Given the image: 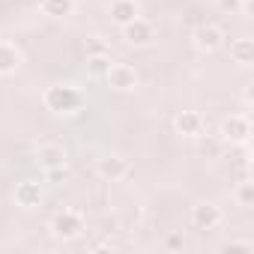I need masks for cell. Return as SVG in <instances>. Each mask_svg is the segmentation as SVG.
<instances>
[{"instance_id":"1","label":"cell","mask_w":254,"mask_h":254,"mask_svg":"<svg viewBox=\"0 0 254 254\" xmlns=\"http://www.w3.org/2000/svg\"><path fill=\"white\" fill-rule=\"evenodd\" d=\"M42 102L51 114H75L81 105H84V96L78 87H69V84H54L42 93Z\"/></svg>"},{"instance_id":"2","label":"cell","mask_w":254,"mask_h":254,"mask_svg":"<svg viewBox=\"0 0 254 254\" xmlns=\"http://www.w3.org/2000/svg\"><path fill=\"white\" fill-rule=\"evenodd\" d=\"M84 230H87V221H84V215H81L78 209H60V212L51 218V233H54L57 239H63V242L78 239Z\"/></svg>"},{"instance_id":"3","label":"cell","mask_w":254,"mask_h":254,"mask_svg":"<svg viewBox=\"0 0 254 254\" xmlns=\"http://www.w3.org/2000/svg\"><path fill=\"white\" fill-rule=\"evenodd\" d=\"M123 39H126V45H132V48H147V45L156 42V27L138 15L135 21L123 24Z\"/></svg>"},{"instance_id":"4","label":"cell","mask_w":254,"mask_h":254,"mask_svg":"<svg viewBox=\"0 0 254 254\" xmlns=\"http://www.w3.org/2000/svg\"><path fill=\"white\" fill-rule=\"evenodd\" d=\"M248 135H251V123L245 114H230L221 123V141H227V144H245Z\"/></svg>"},{"instance_id":"5","label":"cell","mask_w":254,"mask_h":254,"mask_svg":"<svg viewBox=\"0 0 254 254\" xmlns=\"http://www.w3.org/2000/svg\"><path fill=\"white\" fill-rule=\"evenodd\" d=\"M108 78V87L111 90H120V93H129L138 87V72L132 66H126V63H111V69L105 72Z\"/></svg>"},{"instance_id":"6","label":"cell","mask_w":254,"mask_h":254,"mask_svg":"<svg viewBox=\"0 0 254 254\" xmlns=\"http://www.w3.org/2000/svg\"><path fill=\"white\" fill-rule=\"evenodd\" d=\"M191 224H194L197 230H215V227L221 224V209H218L215 203L203 200V203L191 206Z\"/></svg>"},{"instance_id":"7","label":"cell","mask_w":254,"mask_h":254,"mask_svg":"<svg viewBox=\"0 0 254 254\" xmlns=\"http://www.w3.org/2000/svg\"><path fill=\"white\" fill-rule=\"evenodd\" d=\"M174 129L183 138H200L203 135V117L197 111H180L174 117Z\"/></svg>"},{"instance_id":"8","label":"cell","mask_w":254,"mask_h":254,"mask_svg":"<svg viewBox=\"0 0 254 254\" xmlns=\"http://www.w3.org/2000/svg\"><path fill=\"white\" fill-rule=\"evenodd\" d=\"M194 45L200 48V51H218L221 45H224V30L218 27V24H200L197 30H194Z\"/></svg>"},{"instance_id":"9","label":"cell","mask_w":254,"mask_h":254,"mask_svg":"<svg viewBox=\"0 0 254 254\" xmlns=\"http://www.w3.org/2000/svg\"><path fill=\"white\" fill-rule=\"evenodd\" d=\"M66 150L60 147V144H42L39 150H36V162H39V168L42 171H54V168H63L66 165Z\"/></svg>"},{"instance_id":"10","label":"cell","mask_w":254,"mask_h":254,"mask_svg":"<svg viewBox=\"0 0 254 254\" xmlns=\"http://www.w3.org/2000/svg\"><path fill=\"white\" fill-rule=\"evenodd\" d=\"M15 203H18L21 209H33V206H39V203H42V186H39L36 180H24V183H18V186H15Z\"/></svg>"},{"instance_id":"11","label":"cell","mask_w":254,"mask_h":254,"mask_svg":"<svg viewBox=\"0 0 254 254\" xmlns=\"http://www.w3.org/2000/svg\"><path fill=\"white\" fill-rule=\"evenodd\" d=\"M96 174L102 180L117 183V180H123L126 174H129V165H126V159H120V156H105V159L96 162Z\"/></svg>"},{"instance_id":"12","label":"cell","mask_w":254,"mask_h":254,"mask_svg":"<svg viewBox=\"0 0 254 254\" xmlns=\"http://www.w3.org/2000/svg\"><path fill=\"white\" fill-rule=\"evenodd\" d=\"M141 15V6H138V0H111V21L114 24H129Z\"/></svg>"},{"instance_id":"13","label":"cell","mask_w":254,"mask_h":254,"mask_svg":"<svg viewBox=\"0 0 254 254\" xmlns=\"http://www.w3.org/2000/svg\"><path fill=\"white\" fill-rule=\"evenodd\" d=\"M21 66V51L9 42H0V75H12Z\"/></svg>"},{"instance_id":"14","label":"cell","mask_w":254,"mask_h":254,"mask_svg":"<svg viewBox=\"0 0 254 254\" xmlns=\"http://www.w3.org/2000/svg\"><path fill=\"white\" fill-rule=\"evenodd\" d=\"M230 57H233V63H239V66H248V63L254 60V39L242 36V39L230 42Z\"/></svg>"},{"instance_id":"15","label":"cell","mask_w":254,"mask_h":254,"mask_svg":"<svg viewBox=\"0 0 254 254\" xmlns=\"http://www.w3.org/2000/svg\"><path fill=\"white\" fill-rule=\"evenodd\" d=\"M42 12L48 18H66L75 12V0H42Z\"/></svg>"},{"instance_id":"16","label":"cell","mask_w":254,"mask_h":254,"mask_svg":"<svg viewBox=\"0 0 254 254\" xmlns=\"http://www.w3.org/2000/svg\"><path fill=\"white\" fill-rule=\"evenodd\" d=\"M236 203L242 206V209H251L254 206V183H239L236 186Z\"/></svg>"},{"instance_id":"17","label":"cell","mask_w":254,"mask_h":254,"mask_svg":"<svg viewBox=\"0 0 254 254\" xmlns=\"http://www.w3.org/2000/svg\"><path fill=\"white\" fill-rule=\"evenodd\" d=\"M84 54H87V57H99V54H111V48H108V42H105L102 36H90V39L84 42Z\"/></svg>"},{"instance_id":"18","label":"cell","mask_w":254,"mask_h":254,"mask_svg":"<svg viewBox=\"0 0 254 254\" xmlns=\"http://www.w3.org/2000/svg\"><path fill=\"white\" fill-rule=\"evenodd\" d=\"M87 66L93 75H105L111 69V54H99V57H87Z\"/></svg>"},{"instance_id":"19","label":"cell","mask_w":254,"mask_h":254,"mask_svg":"<svg viewBox=\"0 0 254 254\" xmlns=\"http://www.w3.org/2000/svg\"><path fill=\"white\" fill-rule=\"evenodd\" d=\"M218 6H221L224 12L236 15V12H242V6H245V0H218Z\"/></svg>"},{"instance_id":"20","label":"cell","mask_w":254,"mask_h":254,"mask_svg":"<svg viewBox=\"0 0 254 254\" xmlns=\"http://www.w3.org/2000/svg\"><path fill=\"white\" fill-rule=\"evenodd\" d=\"M224 251H254V242H248V239H236V242H227Z\"/></svg>"},{"instance_id":"21","label":"cell","mask_w":254,"mask_h":254,"mask_svg":"<svg viewBox=\"0 0 254 254\" xmlns=\"http://www.w3.org/2000/svg\"><path fill=\"white\" fill-rule=\"evenodd\" d=\"M45 177H48L51 183H63V180L69 177V168L63 165V168H54V171H45Z\"/></svg>"},{"instance_id":"22","label":"cell","mask_w":254,"mask_h":254,"mask_svg":"<svg viewBox=\"0 0 254 254\" xmlns=\"http://www.w3.org/2000/svg\"><path fill=\"white\" fill-rule=\"evenodd\" d=\"M165 245H168L171 251H180V248L186 245V239H183V233H171V236L165 239Z\"/></svg>"},{"instance_id":"23","label":"cell","mask_w":254,"mask_h":254,"mask_svg":"<svg viewBox=\"0 0 254 254\" xmlns=\"http://www.w3.org/2000/svg\"><path fill=\"white\" fill-rule=\"evenodd\" d=\"M218 150H221V147H218V141H203V147H200V153H203V156H218Z\"/></svg>"}]
</instances>
